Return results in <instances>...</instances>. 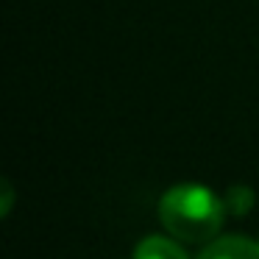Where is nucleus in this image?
<instances>
[{
  "label": "nucleus",
  "mask_w": 259,
  "mask_h": 259,
  "mask_svg": "<svg viewBox=\"0 0 259 259\" xmlns=\"http://www.w3.org/2000/svg\"><path fill=\"white\" fill-rule=\"evenodd\" d=\"M226 218L223 198L203 184H176L159 201V220L181 242H209Z\"/></svg>",
  "instance_id": "f257e3e1"
},
{
  "label": "nucleus",
  "mask_w": 259,
  "mask_h": 259,
  "mask_svg": "<svg viewBox=\"0 0 259 259\" xmlns=\"http://www.w3.org/2000/svg\"><path fill=\"white\" fill-rule=\"evenodd\" d=\"M198 259H259V240L242 234H223L203 245Z\"/></svg>",
  "instance_id": "f03ea898"
},
{
  "label": "nucleus",
  "mask_w": 259,
  "mask_h": 259,
  "mask_svg": "<svg viewBox=\"0 0 259 259\" xmlns=\"http://www.w3.org/2000/svg\"><path fill=\"white\" fill-rule=\"evenodd\" d=\"M131 259H187L184 248L176 242V237H159V234H151L134 248V256Z\"/></svg>",
  "instance_id": "7ed1b4c3"
},
{
  "label": "nucleus",
  "mask_w": 259,
  "mask_h": 259,
  "mask_svg": "<svg viewBox=\"0 0 259 259\" xmlns=\"http://www.w3.org/2000/svg\"><path fill=\"white\" fill-rule=\"evenodd\" d=\"M223 206H226V214H234V218L248 214L253 209V190L245 184H231L223 192Z\"/></svg>",
  "instance_id": "20e7f679"
},
{
  "label": "nucleus",
  "mask_w": 259,
  "mask_h": 259,
  "mask_svg": "<svg viewBox=\"0 0 259 259\" xmlns=\"http://www.w3.org/2000/svg\"><path fill=\"white\" fill-rule=\"evenodd\" d=\"M12 203H14V190H12V184H9V179H3V203H0V214H3V218L12 212Z\"/></svg>",
  "instance_id": "39448f33"
}]
</instances>
